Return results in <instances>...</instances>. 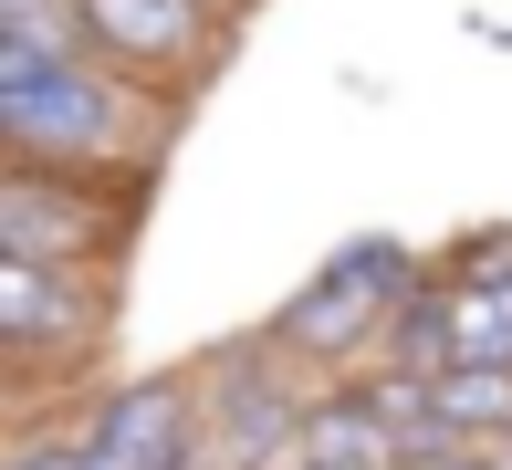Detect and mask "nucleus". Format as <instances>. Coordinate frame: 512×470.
I'll use <instances>...</instances> for the list:
<instances>
[{"label": "nucleus", "mask_w": 512, "mask_h": 470, "mask_svg": "<svg viewBox=\"0 0 512 470\" xmlns=\"http://www.w3.org/2000/svg\"><path fill=\"white\" fill-rule=\"evenodd\" d=\"M0 251H32V262H84L95 251V209H84V188H53L21 157V178L0 188Z\"/></svg>", "instance_id": "0eeeda50"}, {"label": "nucleus", "mask_w": 512, "mask_h": 470, "mask_svg": "<svg viewBox=\"0 0 512 470\" xmlns=\"http://www.w3.org/2000/svg\"><path fill=\"white\" fill-rule=\"evenodd\" d=\"M293 470H335V460H293Z\"/></svg>", "instance_id": "9b49d317"}, {"label": "nucleus", "mask_w": 512, "mask_h": 470, "mask_svg": "<svg viewBox=\"0 0 512 470\" xmlns=\"http://www.w3.org/2000/svg\"><path fill=\"white\" fill-rule=\"evenodd\" d=\"M11 470H95V439H21V450H11Z\"/></svg>", "instance_id": "1a4fd4ad"}, {"label": "nucleus", "mask_w": 512, "mask_h": 470, "mask_svg": "<svg viewBox=\"0 0 512 470\" xmlns=\"http://www.w3.org/2000/svg\"><path fill=\"white\" fill-rule=\"evenodd\" d=\"M189 429H199V387H178V376H136V387H115V397L84 408L95 470H147L157 450H178Z\"/></svg>", "instance_id": "20e7f679"}, {"label": "nucleus", "mask_w": 512, "mask_h": 470, "mask_svg": "<svg viewBox=\"0 0 512 470\" xmlns=\"http://www.w3.org/2000/svg\"><path fill=\"white\" fill-rule=\"evenodd\" d=\"M408 293H418V262L398 241H345L335 262L283 303L272 345H283V356H356L366 335H387V314H398Z\"/></svg>", "instance_id": "f03ea898"}, {"label": "nucleus", "mask_w": 512, "mask_h": 470, "mask_svg": "<svg viewBox=\"0 0 512 470\" xmlns=\"http://www.w3.org/2000/svg\"><path fill=\"white\" fill-rule=\"evenodd\" d=\"M0 136L32 168H84L126 136V94L84 74V53H11L0 42Z\"/></svg>", "instance_id": "f257e3e1"}, {"label": "nucleus", "mask_w": 512, "mask_h": 470, "mask_svg": "<svg viewBox=\"0 0 512 470\" xmlns=\"http://www.w3.org/2000/svg\"><path fill=\"white\" fill-rule=\"evenodd\" d=\"M0 335H11L21 356H42V345H63V335H95V282H84V262L0 251Z\"/></svg>", "instance_id": "39448f33"}, {"label": "nucleus", "mask_w": 512, "mask_h": 470, "mask_svg": "<svg viewBox=\"0 0 512 470\" xmlns=\"http://www.w3.org/2000/svg\"><path fill=\"white\" fill-rule=\"evenodd\" d=\"M84 42L115 53V63L168 74V63L209 53V0H84Z\"/></svg>", "instance_id": "423d86ee"}, {"label": "nucleus", "mask_w": 512, "mask_h": 470, "mask_svg": "<svg viewBox=\"0 0 512 470\" xmlns=\"http://www.w3.org/2000/svg\"><path fill=\"white\" fill-rule=\"evenodd\" d=\"M304 408H314V397H293L283 376H262V366L199 376V439H209V460H220V470L304 460Z\"/></svg>", "instance_id": "7ed1b4c3"}, {"label": "nucleus", "mask_w": 512, "mask_h": 470, "mask_svg": "<svg viewBox=\"0 0 512 470\" xmlns=\"http://www.w3.org/2000/svg\"><path fill=\"white\" fill-rule=\"evenodd\" d=\"M304 460H335V470H398V429H387L377 397H314L304 408Z\"/></svg>", "instance_id": "6e6552de"}, {"label": "nucleus", "mask_w": 512, "mask_h": 470, "mask_svg": "<svg viewBox=\"0 0 512 470\" xmlns=\"http://www.w3.org/2000/svg\"><path fill=\"white\" fill-rule=\"evenodd\" d=\"M398 470H492V460H481V439H450V450H408Z\"/></svg>", "instance_id": "9d476101"}]
</instances>
